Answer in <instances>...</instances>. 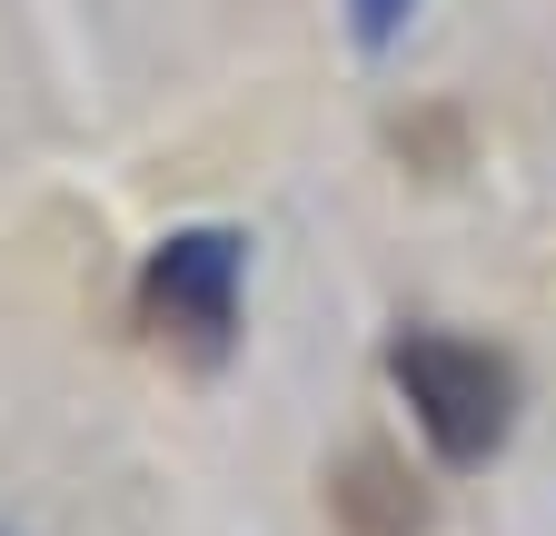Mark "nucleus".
<instances>
[{
	"label": "nucleus",
	"mask_w": 556,
	"mask_h": 536,
	"mask_svg": "<svg viewBox=\"0 0 556 536\" xmlns=\"http://www.w3.org/2000/svg\"><path fill=\"white\" fill-rule=\"evenodd\" d=\"M239 289H249V239L199 219V229H169L150 258H139V318L199 368H219L229 339H239Z\"/></svg>",
	"instance_id": "obj_2"
},
{
	"label": "nucleus",
	"mask_w": 556,
	"mask_h": 536,
	"mask_svg": "<svg viewBox=\"0 0 556 536\" xmlns=\"http://www.w3.org/2000/svg\"><path fill=\"white\" fill-rule=\"evenodd\" d=\"M388 378L407 397V418L428 427V447L447 467H486L517 437V358L457 339V328H397L388 339Z\"/></svg>",
	"instance_id": "obj_1"
},
{
	"label": "nucleus",
	"mask_w": 556,
	"mask_h": 536,
	"mask_svg": "<svg viewBox=\"0 0 556 536\" xmlns=\"http://www.w3.org/2000/svg\"><path fill=\"white\" fill-rule=\"evenodd\" d=\"M328 507L358 526V536H417V526H428V497H417V477H407L388 447H358V457H348L338 477H328Z\"/></svg>",
	"instance_id": "obj_3"
},
{
	"label": "nucleus",
	"mask_w": 556,
	"mask_h": 536,
	"mask_svg": "<svg viewBox=\"0 0 556 536\" xmlns=\"http://www.w3.org/2000/svg\"><path fill=\"white\" fill-rule=\"evenodd\" d=\"M0 536H11V526H0Z\"/></svg>",
	"instance_id": "obj_5"
},
{
	"label": "nucleus",
	"mask_w": 556,
	"mask_h": 536,
	"mask_svg": "<svg viewBox=\"0 0 556 536\" xmlns=\"http://www.w3.org/2000/svg\"><path fill=\"white\" fill-rule=\"evenodd\" d=\"M407 21H417V0H348V30H358V50H388Z\"/></svg>",
	"instance_id": "obj_4"
}]
</instances>
